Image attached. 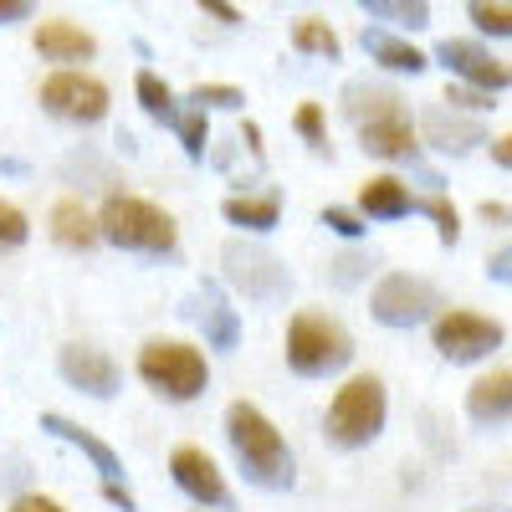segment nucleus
<instances>
[{
    "instance_id": "obj_6",
    "label": "nucleus",
    "mask_w": 512,
    "mask_h": 512,
    "mask_svg": "<svg viewBox=\"0 0 512 512\" xmlns=\"http://www.w3.org/2000/svg\"><path fill=\"white\" fill-rule=\"evenodd\" d=\"M139 379L149 384L154 395L164 400H200L205 384H210V359L205 349H195L190 338H149L139 349Z\"/></svg>"
},
{
    "instance_id": "obj_24",
    "label": "nucleus",
    "mask_w": 512,
    "mask_h": 512,
    "mask_svg": "<svg viewBox=\"0 0 512 512\" xmlns=\"http://www.w3.org/2000/svg\"><path fill=\"white\" fill-rule=\"evenodd\" d=\"M292 52L338 62V52H344V41H338L333 21H323V16H297V21H292Z\"/></svg>"
},
{
    "instance_id": "obj_14",
    "label": "nucleus",
    "mask_w": 512,
    "mask_h": 512,
    "mask_svg": "<svg viewBox=\"0 0 512 512\" xmlns=\"http://www.w3.org/2000/svg\"><path fill=\"white\" fill-rule=\"evenodd\" d=\"M57 369L77 395H93V400H113L118 384H123V369L113 364V354H103L93 344H62Z\"/></svg>"
},
{
    "instance_id": "obj_38",
    "label": "nucleus",
    "mask_w": 512,
    "mask_h": 512,
    "mask_svg": "<svg viewBox=\"0 0 512 512\" xmlns=\"http://www.w3.org/2000/svg\"><path fill=\"white\" fill-rule=\"evenodd\" d=\"M477 216H482L487 226L507 231V226H512V205H502V200H482V205H477Z\"/></svg>"
},
{
    "instance_id": "obj_36",
    "label": "nucleus",
    "mask_w": 512,
    "mask_h": 512,
    "mask_svg": "<svg viewBox=\"0 0 512 512\" xmlns=\"http://www.w3.org/2000/svg\"><path fill=\"white\" fill-rule=\"evenodd\" d=\"M487 277H492V282H502V287H512V241H507V246H497V251L487 256Z\"/></svg>"
},
{
    "instance_id": "obj_8",
    "label": "nucleus",
    "mask_w": 512,
    "mask_h": 512,
    "mask_svg": "<svg viewBox=\"0 0 512 512\" xmlns=\"http://www.w3.org/2000/svg\"><path fill=\"white\" fill-rule=\"evenodd\" d=\"M221 267H226V282L246 297V303H282L292 292V272L282 267V256L256 246V241H226Z\"/></svg>"
},
{
    "instance_id": "obj_4",
    "label": "nucleus",
    "mask_w": 512,
    "mask_h": 512,
    "mask_svg": "<svg viewBox=\"0 0 512 512\" xmlns=\"http://www.w3.org/2000/svg\"><path fill=\"white\" fill-rule=\"evenodd\" d=\"M282 354H287V369H292V374L328 379V374H338V369L354 364V333L338 323L333 313L303 308V313H292V323H287Z\"/></svg>"
},
{
    "instance_id": "obj_31",
    "label": "nucleus",
    "mask_w": 512,
    "mask_h": 512,
    "mask_svg": "<svg viewBox=\"0 0 512 512\" xmlns=\"http://www.w3.org/2000/svg\"><path fill=\"white\" fill-rule=\"evenodd\" d=\"M62 175H67V180H98V190H108V195H113V185H118V175H113L98 154H88V149L67 154V159H62Z\"/></svg>"
},
{
    "instance_id": "obj_10",
    "label": "nucleus",
    "mask_w": 512,
    "mask_h": 512,
    "mask_svg": "<svg viewBox=\"0 0 512 512\" xmlns=\"http://www.w3.org/2000/svg\"><path fill=\"white\" fill-rule=\"evenodd\" d=\"M436 62L461 82V88H477V93H492V98L512 88V62H502L477 36H446L436 47Z\"/></svg>"
},
{
    "instance_id": "obj_27",
    "label": "nucleus",
    "mask_w": 512,
    "mask_h": 512,
    "mask_svg": "<svg viewBox=\"0 0 512 512\" xmlns=\"http://www.w3.org/2000/svg\"><path fill=\"white\" fill-rule=\"evenodd\" d=\"M415 210H425V216L436 221V236H441V246H456V241H461V210L451 205V195H446V190L420 195V205H415Z\"/></svg>"
},
{
    "instance_id": "obj_29",
    "label": "nucleus",
    "mask_w": 512,
    "mask_h": 512,
    "mask_svg": "<svg viewBox=\"0 0 512 512\" xmlns=\"http://www.w3.org/2000/svg\"><path fill=\"white\" fill-rule=\"evenodd\" d=\"M292 128L303 134V144H308L313 154H333V149H328V113H323V103H297Z\"/></svg>"
},
{
    "instance_id": "obj_21",
    "label": "nucleus",
    "mask_w": 512,
    "mask_h": 512,
    "mask_svg": "<svg viewBox=\"0 0 512 512\" xmlns=\"http://www.w3.org/2000/svg\"><path fill=\"white\" fill-rule=\"evenodd\" d=\"M221 216L251 236H262L282 221V190H236L221 200Z\"/></svg>"
},
{
    "instance_id": "obj_20",
    "label": "nucleus",
    "mask_w": 512,
    "mask_h": 512,
    "mask_svg": "<svg viewBox=\"0 0 512 512\" xmlns=\"http://www.w3.org/2000/svg\"><path fill=\"white\" fill-rule=\"evenodd\" d=\"M466 415L477 425H502L512 420V369H487L472 379V390H466Z\"/></svg>"
},
{
    "instance_id": "obj_43",
    "label": "nucleus",
    "mask_w": 512,
    "mask_h": 512,
    "mask_svg": "<svg viewBox=\"0 0 512 512\" xmlns=\"http://www.w3.org/2000/svg\"><path fill=\"white\" fill-rule=\"evenodd\" d=\"M487 149H492V164H502V169H512V128H507V134H497V139H492Z\"/></svg>"
},
{
    "instance_id": "obj_7",
    "label": "nucleus",
    "mask_w": 512,
    "mask_h": 512,
    "mask_svg": "<svg viewBox=\"0 0 512 512\" xmlns=\"http://www.w3.org/2000/svg\"><path fill=\"white\" fill-rule=\"evenodd\" d=\"M369 313L384 328H420V323H436L446 313L441 303V287L431 277H415V272H390L379 277L369 292Z\"/></svg>"
},
{
    "instance_id": "obj_42",
    "label": "nucleus",
    "mask_w": 512,
    "mask_h": 512,
    "mask_svg": "<svg viewBox=\"0 0 512 512\" xmlns=\"http://www.w3.org/2000/svg\"><path fill=\"white\" fill-rule=\"evenodd\" d=\"M241 144H246V154H251L256 164H262V159H267V144H262V128H256L251 118L241 123Z\"/></svg>"
},
{
    "instance_id": "obj_44",
    "label": "nucleus",
    "mask_w": 512,
    "mask_h": 512,
    "mask_svg": "<svg viewBox=\"0 0 512 512\" xmlns=\"http://www.w3.org/2000/svg\"><path fill=\"white\" fill-rule=\"evenodd\" d=\"M472 512H507V507H472Z\"/></svg>"
},
{
    "instance_id": "obj_2",
    "label": "nucleus",
    "mask_w": 512,
    "mask_h": 512,
    "mask_svg": "<svg viewBox=\"0 0 512 512\" xmlns=\"http://www.w3.org/2000/svg\"><path fill=\"white\" fill-rule=\"evenodd\" d=\"M226 441L231 456L241 466V477L262 492H287L297 482V461L287 451V436L277 431V420L251 405V400H231L226 405Z\"/></svg>"
},
{
    "instance_id": "obj_9",
    "label": "nucleus",
    "mask_w": 512,
    "mask_h": 512,
    "mask_svg": "<svg viewBox=\"0 0 512 512\" xmlns=\"http://www.w3.org/2000/svg\"><path fill=\"white\" fill-rule=\"evenodd\" d=\"M507 328L477 308H446L436 323H431V344L446 364H482L487 354L502 349Z\"/></svg>"
},
{
    "instance_id": "obj_41",
    "label": "nucleus",
    "mask_w": 512,
    "mask_h": 512,
    "mask_svg": "<svg viewBox=\"0 0 512 512\" xmlns=\"http://www.w3.org/2000/svg\"><path fill=\"white\" fill-rule=\"evenodd\" d=\"M103 497H108V502H113L118 512H139V497L128 492L123 482H103Z\"/></svg>"
},
{
    "instance_id": "obj_17",
    "label": "nucleus",
    "mask_w": 512,
    "mask_h": 512,
    "mask_svg": "<svg viewBox=\"0 0 512 512\" xmlns=\"http://www.w3.org/2000/svg\"><path fill=\"white\" fill-rule=\"evenodd\" d=\"M41 431L57 436V441H67L72 451H82V456H88V461L98 466V477H103V482H118V477H123V461H118V451H113L103 436H93L88 425H77V420H67V415L47 410V415H41Z\"/></svg>"
},
{
    "instance_id": "obj_12",
    "label": "nucleus",
    "mask_w": 512,
    "mask_h": 512,
    "mask_svg": "<svg viewBox=\"0 0 512 512\" xmlns=\"http://www.w3.org/2000/svg\"><path fill=\"white\" fill-rule=\"evenodd\" d=\"M31 47L41 62H57V72H77V62L98 57V36L72 16H41L31 31Z\"/></svg>"
},
{
    "instance_id": "obj_37",
    "label": "nucleus",
    "mask_w": 512,
    "mask_h": 512,
    "mask_svg": "<svg viewBox=\"0 0 512 512\" xmlns=\"http://www.w3.org/2000/svg\"><path fill=\"white\" fill-rule=\"evenodd\" d=\"M11 512H67L57 497H41V492H26V497H16L11 502Z\"/></svg>"
},
{
    "instance_id": "obj_33",
    "label": "nucleus",
    "mask_w": 512,
    "mask_h": 512,
    "mask_svg": "<svg viewBox=\"0 0 512 512\" xmlns=\"http://www.w3.org/2000/svg\"><path fill=\"white\" fill-rule=\"evenodd\" d=\"M26 236H31L26 210H21V205H11L6 195H0V251H16V246H26Z\"/></svg>"
},
{
    "instance_id": "obj_25",
    "label": "nucleus",
    "mask_w": 512,
    "mask_h": 512,
    "mask_svg": "<svg viewBox=\"0 0 512 512\" xmlns=\"http://www.w3.org/2000/svg\"><path fill=\"white\" fill-rule=\"evenodd\" d=\"M134 98H139V108H144L154 123H175V118H180V98H175V88H169L159 72H149V67L134 77Z\"/></svg>"
},
{
    "instance_id": "obj_15",
    "label": "nucleus",
    "mask_w": 512,
    "mask_h": 512,
    "mask_svg": "<svg viewBox=\"0 0 512 512\" xmlns=\"http://www.w3.org/2000/svg\"><path fill=\"white\" fill-rule=\"evenodd\" d=\"M415 134H420V144H431L436 154H472V149L492 144L482 118H466V113H451V108H425L420 123H415Z\"/></svg>"
},
{
    "instance_id": "obj_30",
    "label": "nucleus",
    "mask_w": 512,
    "mask_h": 512,
    "mask_svg": "<svg viewBox=\"0 0 512 512\" xmlns=\"http://www.w3.org/2000/svg\"><path fill=\"white\" fill-rule=\"evenodd\" d=\"M466 16L482 36H512V0H472Z\"/></svg>"
},
{
    "instance_id": "obj_40",
    "label": "nucleus",
    "mask_w": 512,
    "mask_h": 512,
    "mask_svg": "<svg viewBox=\"0 0 512 512\" xmlns=\"http://www.w3.org/2000/svg\"><path fill=\"white\" fill-rule=\"evenodd\" d=\"M36 6L31 0H0V26H16V21H31Z\"/></svg>"
},
{
    "instance_id": "obj_22",
    "label": "nucleus",
    "mask_w": 512,
    "mask_h": 512,
    "mask_svg": "<svg viewBox=\"0 0 512 512\" xmlns=\"http://www.w3.org/2000/svg\"><path fill=\"white\" fill-rule=\"evenodd\" d=\"M364 52H369L384 72H410V77H420L425 67H431V57H425L410 36H395V31H384V26H364Z\"/></svg>"
},
{
    "instance_id": "obj_28",
    "label": "nucleus",
    "mask_w": 512,
    "mask_h": 512,
    "mask_svg": "<svg viewBox=\"0 0 512 512\" xmlns=\"http://www.w3.org/2000/svg\"><path fill=\"white\" fill-rule=\"evenodd\" d=\"M190 108L210 113V108H246V93L236 88V82H195V88L185 93Z\"/></svg>"
},
{
    "instance_id": "obj_26",
    "label": "nucleus",
    "mask_w": 512,
    "mask_h": 512,
    "mask_svg": "<svg viewBox=\"0 0 512 512\" xmlns=\"http://www.w3.org/2000/svg\"><path fill=\"white\" fill-rule=\"evenodd\" d=\"M169 128H175V139H180V149H185V159H205V149H210V113H200V108H180V118L175 123H169Z\"/></svg>"
},
{
    "instance_id": "obj_34",
    "label": "nucleus",
    "mask_w": 512,
    "mask_h": 512,
    "mask_svg": "<svg viewBox=\"0 0 512 512\" xmlns=\"http://www.w3.org/2000/svg\"><path fill=\"white\" fill-rule=\"evenodd\" d=\"M441 108L466 113V118H482V113H487V108H497V103H492V93H477V88H461V82H446Z\"/></svg>"
},
{
    "instance_id": "obj_39",
    "label": "nucleus",
    "mask_w": 512,
    "mask_h": 512,
    "mask_svg": "<svg viewBox=\"0 0 512 512\" xmlns=\"http://www.w3.org/2000/svg\"><path fill=\"white\" fill-rule=\"evenodd\" d=\"M200 16H216L221 26H241V21H246L236 6H226V0H200Z\"/></svg>"
},
{
    "instance_id": "obj_16",
    "label": "nucleus",
    "mask_w": 512,
    "mask_h": 512,
    "mask_svg": "<svg viewBox=\"0 0 512 512\" xmlns=\"http://www.w3.org/2000/svg\"><path fill=\"white\" fill-rule=\"evenodd\" d=\"M185 313L200 323V333H205V344H210V349L231 354V349L241 344V313L231 308V297H226L216 282L195 287V297H190V308H185Z\"/></svg>"
},
{
    "instance_id": "obj_32",
    "label": "nucleus",
    "mask_w": 512,
    "mask_h": 512,
    "mask_svg": "<svg viewBox=\"0 0 512 512\" xmlns=\"http://www.w3.org/2000/svg\"><path fill=\"white\" fill-rule=\"evenodd\" d=\"M369 272H374V256L369 251H344V256H333V262H328V282L333 287H359Z\"/></svg>"
},
{
    "instance_id": "obj_19",
    "label": "nucleus",
    "mask_w": 512,
    "mask_h": 512,
    "mask_svg": "<svg viewBox=\"0 0 512 512\" xmlns=\"http://www.w3.org/2000/svg\"><path fill=\"white\" fill-rule=\"evenodd\" d=\"M47 226H52V241H57V246H67V251H93V246L103 241L98 216H93L88 205H82V195H62V200L52 205Z\"/></svg>"
},
{
    "instance_id": "obj_1",
    "label": "nucleus",
    "mask_w": 512,
    "mask_h": 512,
    "mask_svg": "<svg viewBox=\"0 0 512 512\" xmlns=\"http://www.w3.org/2000/svg\"><path fill=\"white\" fill-rule=\"evenodd\" d=\"M338 103H344V118L354 123L364 154H374L384 164H415L420 159V134H415V118H410L400 88L354 77Z\"/></svg>"
},
{
    "instance_id": "obj_13",
    "label": "nucleus",
    "mask_w": 512,
    "mask_h": 512,
    "mask_svg": "<svg viewBox=\"0 0 512 512\" xmlns=\"http://www.w3.org/2000/svg\"><path fill=\"white\" fill-rule=\"evenodd\" d=\"M169 477H175V487L205 512V507H216L226 512L231 507V487L221 477V466L210 461V451L200 446H175V456H169Z\"/></svg>"
},
{
    "instance_id": "obj_23",
    "label": "nucleus",
    "mask_w": 512,
    "mask_h": 512,
    "mask_svg": "<svg viewBox=\"0 0 512 512\" xmlns=\"http://www.w3.org/2000/svg\"><path fill=\"white\" fill-rule=\"evenodd\" d=\"M359 11H364V21H384L395 36L431 26V6H425V0H364Z\"/></svg>"
},
{
    "instance_id": "obj_35",
    "label": "nucleus",
    "mask_w": 512,
    "mask_h": 512,
    "mask_svg": "<svg viewBox=\"0 0 512 512\" xmlns=\"http://www.w3.org/2000/svg\"><path fill=\"white\" fill-rule=\"evenodd\" d=\"M333 236H344V241H359L364 231H369V221L359 216V210H349V205H323V216H318Z\"/></svg>"
},
{
    "instance_id": "obj_5",
    "label": "nucleus",
    "mask_w": 512,
    "mask_h": 512,
    "mask_svg": "<svg viewBox=\"0 0 512 512\" xmlns=\"http://www.w3.org/2000/svg\"><path fill=\"white\" fill-rule=\"evenodd\" d=\"M384 420H390V395H384V379H379V374H349V379L333 390L328 410H323V431H328L333 446L359 451V446L379 441Z\"/></svg>"
},
{
    "instance_id": "obj_3",
    "label": "nucleus",
    "mask_w": 512,
    "mask_h": 512,
    "mask_svg": "<svg viewBox=\"0 0 512 512\" xmlns=\"http://www.w3.org/2000/svg\"><path fill=\"white\" fill-rule=\"evenodd\" d=\"M98 231L118 251H139V256H169L180 246L175 216H169L164 205L144 200V195H128V190H113L98 205Z\"/></svg>"
},
{
    "instance_id": "obj_18",
    "label": "nucleus",
    "mask_w": 512,
    "mask_h": 512,
    "mask_svg": "<svg viewBox=\"0 0 512 512\" xmlns=\"http://www.w3.org/2000/svg\"><path fill=\"white\" fill-rule=\"evenodd\" d=\"M415 205H420V195L400 175H369L359 185V205L354 210L364 221H400V216H410Z\"/></svg>"
},
{
    "instance_id": "obj_11",
    "label": "nucleus",
    "mask_w": 512,
    "mask_h": 512,
    "mask_svg": "<svg viewBox=\"0 0 512 512\" xmlns=\"http://www.w3.org/2000/svg\"><path fill=\"white\" fill-rule=\"evenodd\" d=\"M108 82L93 77V72H52L41 82V108L62 123H103L108 118Z\"/></svg>"
}]
</instances>
